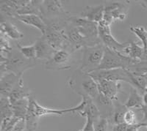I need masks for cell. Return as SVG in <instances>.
I'll use <instances>...</instances> for the list:
<instances>
[{
  "instance_id": "5",
  "label": "cell",
  "mask_w": 147,
  "mask_h": 131,
  "mask_svg": "<svg viewBox=\"0 0 147 131\" xmlns=\"http://www.w3.org/2000/svg\"><path fill=\"white\" fill-rule=\"evenodd\" d=\"M105 50V46L102 43L94 46L85 47L82 49V61L79 69L88 74L96 70L102 62Z\"/></svg>"
},
{
  "instance_id": "38",
  "label": "cell",
  "mask_w": 147,
  "mask_h": 131,
  "mask_svg": "<svg viewBox=\"0 0 147 131\" xmlns=\"http://www.w3.org/2000/svg\"><path fill=\"white\" fill-rule=\"evenodd\" d=\"M140 110L141 111L143 114H144V117H143V120L141 122H147V106L144 105V106L140 108Z\"/></svg>"
},
{
  "instance_id": "31",
  "label": "cell",
  "mask_w": 147,
  "mask_h": 131,
  "mask_svg": "<svg viewBox=\"0 0 147 131\" xmlns=\"http://www.w3.org/2000/svg\"><path fill=\"white\" fill-rule=\"evenodd\" d=\"M19 119L13 116L10 119H7L1 121V130L0 131H12L13 130L14 127L17 124Z\"/></svg>"
},
{
  "instance_id": "43",
  "label": "cell",
  "mask_w": 147,
  "mask_h": 131,
  "mask_svg": "<svg viewBox=\"0 0 147 131\" xmlns=\"http://www.w3.org/2000/svg\"><path fill=\"white\" fill-rule=\"evenodd\" d=\"M146 92H147V76H146Z\"/></svg>"
},
{
  "instance_id": "41",
  "label": "cell",
  "mask_w": 147,
  "mask_h": 131,
  "mask_svg": "<svg viewBox=\"0 0 147 131\" xmlns=\"http://www.w3.org/2000/svg\"><path fill=\"white\" fill-rule=\"evenodd\" d=\"M143 100H144V105L147 106V92H146L143 95Z\"/></svg>"
},
{
  "instance_id": "9",
  "label": "cell",
  "mask_w": 147,
  "mask_h": 131,
  "mask_svg": "<svg viewBox=\"0 0 147 131\" xmlns=\"http://www.w3.org/2000/svg\"><path fill=\"white\" fill-rule=\"evenodd\" d=\"M129 70L123 68L113 69V70H97L89 73L95 81L97 80H108L112 82H124L130 84V78Z\"/></svg>"
},
{
  "instance_id": "18",
  "label": "cell",
  "mask_w": 147,
  "mask_h": 131,
  "mask_svg": "<svg viewBox=\"0 0 147 131\" xmlns=\"http://www.w3.org/2000/svg\"><path fill=\"white\" fill-rule=\"evenodd\" d=\"M104 13H105V5L87 6L81 12L80 16L90 21L99 23L103 20Z\"/></svg>"
},
{
  "instance_id": "1",
  "label": "cell",
  "mask_w": 147,
  "mask_h": 131,
  "mask_svg": "<svg viewBox=\"0 0 147 131\" xmlns=\"http://www.w3.org/2000/svg\"><path fill=\"white\" fill-rule=\"evenodd\" d=\"M38 59H29L26 58L17 48L16 45L13 46L12 50L7 54H1L0 59V71L1 76L7 73L22 76L26 70L32 68L38 64Z\"/></svg>"
},
{
  "instance_id": "19",
  "label": "cell",
  "mask_w": 147,
  "mask_h": 131,
  "mask_svg": "<svg viewBox=\"0 0 147 131\" xmlns=\"http://www.w3.org/2000/svg\"><path fill=\"white\" fill-rule=\"evenodd\" d=\"M16 20L25 24L31 26L32 27L38 29L42 32V35H44L47 29V24L44 19L39 15H18L15 18Z\"/></svg>"
},
{
  "instance_id": "35",
  "label": "cell",
  "mask_w": 147,
  "mask_h": 131,
  "mask_svg": "<svg viewBox=\"0 0 147 131\" xmlns=\"http://www.w3.org/2000/svg\"><path fill=\"white\" fill-rule=\"evenodd\" d=\"M86 122L85 126L80 131H94V118L92 116H86Z\"/></svg>"
},
{
  "instance_id": "34",
  "label": "cell",
  "mask_w": 147,
  "mask_h": 131,
  "mask_svg": "<svg viewBox=\"0 0 147 131\" xmlns=\"http://www.w3.org/2000/svg\"><path fill=\"white\" fill-rule=\"evenodd\" d=\"M124 123L127 125H133L137 124L136 113L132 109H128L124 116Z\"/></svg>"
},
{
  "instance_id": "24",
  "label": "cell",
  "mask_w": 147,
  "mask_h": 131,
  "mask_svg": "<svg viewBox=\"0 0 147 131\" xmlns=\"http://www.w3.org/2000/svg\"><path fill=\"white\" fill-rule=\"evenodd\" d=\"M144 52V47L143 45H139L137 42L129 41V45L124 50V55L130 57L133 59L141 60Z\"/></svg>"
},
{
  "instance_id": "10",
  "label": "cell",
  "mask_w": 147,
  "mask_h": 131,
  "mask_svg": "<svg viewBox=\"0 0 147 131\" xmlns=\"http://www.w3.org/2000/svg\"><path fill=\"white\" fill-rule=\"evenodd\" d=\"M70 13L65 11L59 0H44L41 5V18L44 20L61 17L70 16Z\"/></svg>"
},
{
  "instance_id": "13",
  "label": "cell",
  "mask_w": 147,
  "mask_h": 131,
  "mask_svg": "<svg viewBox=\"0 0 147 131\" xmlns=\"http://www.w3.org/2000/svg\"><path fill=\"white\" fill-rule=\"evenodd\" d=\"M29 0H8L0 1V11L1 18H13L18 15V10L23 7L28 2Z\"/></svg>"
},
{
  "instance_id": "39",
  "label": "cell",
  "mask_w": 147,
  "mask_h": 131,
  "mask_svg": "<svg viewBox=\"0 0 147 131\" xmlns=\"http://www.w3.org/2000/svg\"><path fill=\"white\" fill-rule=\"evenodd\" d=\"M140 5L142 6V7L144 9H145L146 10H147V0L145 1H140Z\"/></svg>"
},
{
  "instance_id": "22",
  "label": "cell",
  "mask_w": 147,
  "mask_h": 131,
  "mask_svg": "<svg viewBox=\"0 0 147 131\" xmlns=\"http://www.w3.org/2000/svg\"><path fill=\"white\" fill-rule=\"evenodd\" d=\"M124 105L128 109H132V108L140 109L144 105L143 96H141L138 91L136 88H134L133 86H130L129 95Z\"/></svg>"
},
{
  "instance_id": "3",
  "label": "cell",
  "mask_w": 147,
  "mask_h": 131,
  "mask_svg": "<svg viewBox=\"0 0 147 131\" xmlns=\"http://www.w3.org/2000/svg\"><path fill=\"white\" fill-rule=\"evenodd\" d=\"M70 16L44 20L47 24V29L45 34L42 35L45 37L47 41L56 51L65 48V27Z\"/></svg>"
},
{
  "instance_id": "12",
  "label": "cell",
  "mask_w": 147,
  "mask_h": 131,
  "mask_svg": "<svg viewBox=\"0 0 147 131\" xmlns=\"http://www.w3.org/2000/svg\"><path fill=\"white\" fill-rule=\"evenodd\" d=\"M22 84H24L22 76L13 73H7L0 78V94L1 96L8 98L11 92Z\"/></svg>"
},
{
  "instance_id": "40",
  "label": "cell",
  "mask_w": 147,
  "mask_h": 131,
  "mask_svg": "<svg viewBox=\"0 0 147 131\" xmlns=\"http://www.w3.org/2000/svg\"><path fill=\"white\" fill-rule=\"evenodd\" d=\"M141 60H147V47L146 48H144V55H143L142 59Z\"/></svg>"
},
{
  "instance_id": "16",
  "label": "cell",
  "mask_w": 147,
  "mask_h": 131,
  "mask_svg": "<svg viewBox=\"0 0 147 131\" xmlns=\"http://www.w3.org/2000/svg\"><path fill=\"white\" fill-rule=\"evenodd\" d=\"M94 103L99 110L100 113V116L107 118L109 121H110L111 117L113 113V102L107 97L104 96L101 93L94 98Z\"/></svg>"
},
{
  "instance_id": "17",
  "label": "cell",
  "mask_w": 147,
  "mask_h": 131,
  "mask_svg": "<svg viewBox=\"0 0 147 131\" xmlns=\"http://www.w3.org/2000/svg\"><path fill=\"white\" fill-rule=\"evenodd\" d=\"M99 36L102 43L106 48L113 50L115 51L119 52V53H124V50L129 45V42H126L124 43L118 42V40L114 38V37L111 34V32L99 33Z\"/></svg>"
},
{
  "instance_id": "14",
  "label": "cell",
  "mask_w": 147,
  "mask_h": 131,
  "mask_svg": "<svg viewBox=\"0 0 147 131\" xmlns=\"http://www.w3.org/2000/svg\"><path fill=\"white\" fill-rule=\"evenodd\" d=\"M95 82H96L99 93L113 101L118 100V94L121 88V84L120 82L104 79L97 80Z\"/></svg>"
},
{
  "instance_id": "33",
  "label": "cell",
  "mask_w": 147,
  "mask_h": 131,
  "mask_svg": "<svg viewBox=\"0 0 147 131\" xmlns=\"http://www.w3.org/2000/svg\"><path fill=\"white\" fill-rule=\"evenodd\" d=\"M0 46H1V54H7L13 48V46H11L9 43L7 37L5 35L1 34V43H0Z\"/></svg>"
},
{
  "instance_id": "25",
  "label": "cell",
  "mask_w": 147,
  "mask_h": 131,
  "mask_svg": "<svg viewBox=\"0 0 147 131\" xmlns=\"http://www.w3.org/2000/svg\"><path fill=\"white\" fill-rule=\"evenodd\" d=\"M129 74L130 78L129 84L136 88L140 95H144V93L146 92V77L145 76L136 75L131 71L129 72Z\"/></svg>"
},
{
  "instance_id": "6",
  "label": "cell",
  "mask_w": 147,
  "mask_h": 131,
  "mask_svg": "<svg viewBox=\"0 0 147 131\" xmlns=\"http://www.w3.org/2000/svg\"><path fill=\"white\" fill-rule=\"evenodd\" d=\"M71 23L79 29L80 32L88 40L89 46H94L102 43L99 36L98 23L90 21L80 16H71L69 18Z\"/></svg>"
},
{
  "instance_id": "21",
  "label": "cell",
  "mask_w": 147,
  "mask_h": 131,
  "mask_svg": "<svg viewBox=\"0 0 147 131\" xmlns=\"http://www.w3.org/2000/svg\"><path fill=\"white\" fill-rule=\"evenodd\" d=\"M113 113L110 121V124L114 125L124 123V116L128 108L125 106V105L122 104L119 100H113Z\"/></svg>"
},
{
  "instance_id": "26",
  "label": "cell",
  "mask_w": 147,
  "mask_h": 131,
  "mask_svg": "<svg viewBox=\"0 0 147 131\" xmlns=\"http://www.w3.org/2000/svg\"><path fill=\"white\" fill-rule=\"evenodd\" d=\"M29 106V98L20 100L12 104L13 116L19 120H25Z\"/></svg>"
},
{
  "instance_id": "37",
  "label": "cell",
  "mask_w": 147,
  "mask_h": 131,
  "mask_svg": "<svg viewBox=\"0 0 147 131\" xmlns=\"http://www.w3.org/2000/svg\"><path fill=\"white\" fill-rule=\"evenodd\" d=\"M127 124L125 123H122V124H115L113 128L112 131H127Z\"/></svg>"
},
{
  "instance_id": "36",
  "label": "cell",
  "mask_w": 147,
  "mask_h": 131,
  "mask_svg": "<svg viewBox=\"0 0 147 131\" xmlns=\"http://www.w3.org/2000/svg\"><path fill=\"white\" fill-rule=\"evenodd\" d=\"M24 129H26L25 120H20L17 122L12 131H24Z\"/></svg>"
},
{
  "instance_id": "11",
  "label": "cell",
  "mask_w": 147,
  "mask_h": 131,
  "mask_svg": "<svg viewBox=\"0 0 147 131\" xmlns=\"http://www.w3.org/2000/svg\"><path fill=\"white\" fill-rule=\"evenodd\" d=\"M28 108L32 110L35 115L40 119V117L48 115H56V116H63L67 113L74 114L73 108H65V109H53L44 107L39 104L33 96L29 98Z\"/></svg>"
},
{
  "instance_id": "23",
  "label": "cell",
  "mask_w": 147,
  "mask_h": 131,
  "mask_svg": "<svg viewBox=\"0 0 147 131\" xmlns=\"http://www.w3.org/2000/svg\"><path fill=\"white\" fill-rule=\"evenodd\" d=\"M43 1L29 0L23 7L18 10V15H37L41 17V5Z\"/></svg>"
},
{
  "instance_id": "28",
  "label": "cell",
  "mask_w": 147,
  "mask_h": 131,
  "mask_svg": "<svg viewBox=\"0 0 147 131\" xmlns=\"http://www.w3.org/2000/svg\"><path fill=\"white\" fill-rule=\"evenodd\" d=\"M0 116L1 121L13 117V107L7 97L1 96L0 98Z\"/></svg>"
},
{
  "instance_id": "15",
  "label": "cell",
  "mask_w": 147,
  "mask_h": 131,
  "mask_svg": "<svg viewBox=\"0 0 147 131\" xmlns=\"http://www.w3.org/2000/svg\"><path fill=\"white\" fill-rule=\"evenodd\" d=\"M37 59L47 61L52 57L56 50L49 44L44 35L38 37L35 42Z\"/></svg>"
},
{
  "instance_id": "4",
  "label": "cell",
  "mask_w": 147,
  "mask_h": 131,
  "mask_svg": "<svg viewBox=\"0 0 147 131\" xmlns=\"http://www.w3.org/2000/svg\"><path fill=\"white\" fill-rule=\"evenodd\" d=\"M139 61L140 60L133 59L123 53L105 47L103 59L97 70H113L123 68L129 70L130 68Z\"/></svg>"
},
{
  "instance_id": "8",
  "label": "cell",
  "mask_w": 147,
  "mask_h": 131,
  "mask_svg": "<svg viewBox=\"0 0 147 131\" xmlns=\"http://www.w3.org/2000/svg\"><path fill=\"white\" fill-rule=\"evenodd\" d=\"M129 11L128 2H112L105 5L103 20L111 24L114 21H123Z\"/></svg>"
},
{
  "instance_id": "2",
  "label": "cell",
  "mask_w": 147,
  "mask_h": 131,
  "mask_svg": "<svg viewBox=\"0 0 147 131\" xmlns=\"http://www.w3.org/2000/svg\"><path fill=\"white\" fill-rule=\"evenodd\" d=\"M67 84L74 92L82 97H89L94 100L99 93L95 80L79 68L68 78Z\"/></svg>"
},
{
  "instance_id": "7",
  "label": "cell",
  "mask_w": 147,
  "mask_h": 131,
  "mask_svg": "<svg viewBox=\"0 0 147 131\" xmlns=\"http://www.w3.org/2000/svg\"><path fill=\"white\" fill-rule=\"evenodd\" d=\"M72 54L73 53L66 49L56 51L52 58L44 61L45 70H69L72 65Z\"/></svg>"
},
{
  "instance_id": "20",
  "label": "cell",
  "mask_w": 147,
  "mask_h": 131,
  "mask_svg": "<svg viewBox=\"0 0 147 131\" xmlns=\"http://www.w3.org/2000/svg\"><path fill=\"white\" fill-rule=\"evenodd\" d=\"M1 34L7 37V38L15 40H20L24 37L23 33L18 29L15 25L6 19H1Z\"/></svg>"
},
{
  "instance_id": "42",
  "label": "cell",
  "mask_w": 147,
  "mask_h": 131,
  "mask_svg": "<svg viewBox=\"0 0 147 131\" xmlns=\"http://www.w3.org/2000/svg\"><path fill=\"white\" fill-rule=\"evenodd\" d=\"M140 124L141 127H145V128H147V122H140Z\"/></svg>"
},
{
  "instance_id": "29",
  "label": "cell",
  "mask_w": 147,
  "mask_h": 131,
  "mask_svg": "<svg viewBox=\"0 0 147 131\" xmlns=\"http://www.w3.org/2000/svg\"><path fill=\"white\" fill-rule=\"evenodd\" d=\"M129 30L140 40L144 48L147 47V30L143 26H131Z\"/></svg>"
},
{
  "instance_id": "32",
  "label": "cell",
  "mask_w": 147,
  "mask_h": 131,
  "mask_svg": "<svg viewBox=\"0 0 147 131\" xmlns=\"http://www.w3.org/2000/svg\"><path fill=\"white\" fill-rule=\"evenodd\" d=\"M110 121L105 117L100 116L94 122V131H107Z\"/></svg>"
},
{
  "instance_id": "30",
  "label": "cell",
  "mask_w": 147,
  "mask_h": 131,
  "mask_svg": "<svg viewBox=\"0 0 147 131\" xmlns=\"http://www.w3.org/2000/svg\"><path fill=\"white\" fill-rule=\"evenodd\" d=\"M17 48L20 51L21 53L29 59H36V50L35 44L27 46H22L19 43H16Z\"/></svg>"
},
{
  "instance_id": "27",
  "label": "cell",
  "mask_w": 147,
  "mask_h": 131,
  "mask_svg": "<svg viewBox=\"0 0 147 131\" xmlns=\"http://www.w3.org/2000/svg\"><path fill=\"white\" fill-rule=\"evenodd\" d=\"M30 96L31 95H30V90L25 88L24 86V84H22L11 92L8 98L12 105L16 103V102L20 100L24 99V98H29Z\"/></svg>"
},
{
  "instance_id": "44",
  "label": "cell",
  "mask_w": 147,
  "mask_h": 131,
  "mask_svg": "<svg viewBox=\"0 0 147 131\" xmlns=\"http://www.w3.org/2000/svg\"><path fill=\"white\" fill-rule=\"evenodd\" d=\"M144 76H147V73H146V74H145V75H144Z\"/></svg>"
}]
</instances>
